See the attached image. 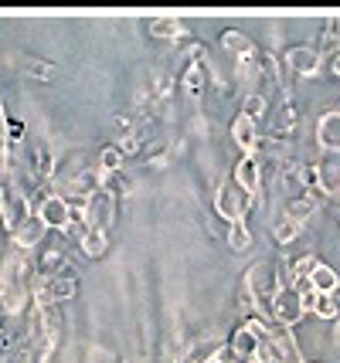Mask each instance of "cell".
<instances>
[{"label": "cell", "mask_w": 340, "mask_h": 363, "mask_svg": "<svg viewBox=\"0 0 340 363\" xmlns=\"http://www.w3.org/2000/svg\"><path fill=\"white\" fill-rule=\"evenodd\" d=\"M235 184H238L245 194L259 187V163H256V160H242L238 170H235Z\"/></svg>", "instance_id": "obj_6"}, {"label": "cell", "mask_w": 340, "mask_h": 363, "mask_svg": "<svg viewBox=\"0 0 340 363\" xmlns=\"http://www.w3.org/2000/svg\"><path fill=\"white\" fill-rule=\"evenodd\" d=\"M235 353H238V357H248V353H256V333H252V330L238 333V340H235Z\"/></svg>", "instance_id": "obj_12"}, {"label": "cell", "mask_w": 340, "mask_h": 363, "mask_svg": "<svg viewBox=\"0 0 340 363\" xmlns=\"http://www.w3.org/2000/svg\"><path fill=\"white\" fill-rule=\"evenodd\" d=\"M153 31L160 34V38H174V34L180 31V21H174V17H163V21H153Z\"/></svg>", "instance_id": "obj_14"}, {"label": "cell", "mask_w": 340, "mask_h": 363, "mask_svg": "<svg viewBox=\"0 0 340 363\" xmlns=\"http://www.w3.org/2000/svg\"><path fill=\"white\" fill-rule=\"evenodd\" d=\"M317 140H320L324 150L340 153V112H330V116L320 119V126H317Z\"/></svg>", "instance_id": "obj_3"}, {"label": "cell", "mask_w": 340, "mask_h": 363, "mask_svg": "<svg viewBox=\"0 0 340 363\" xmlns=\"http://www.w3.org/2000/svg\"><path fill=\"white\" fill-rule=\"evenodd\" d=\"M296 235H300V224L290 221V218H286L283 224H275V241H279V245H286V241H292Z\"/></svg>", "instance_id": "obj_13"}, {"label": "cell", "mask_w": 340, "mask_h": 363, "mask_svg": "<svg viewBox=\"0 0 340 363\" xmlns=\"http://www.w3.org/2000/svg\"><path fill=\"white\" fill-rule=\"evenodd\" d=\"M317 272V262H313V255H303L300 262H296V275H313Z\"/></svg>", "instance_id": "obj_16"}, {"label": "cell", "mask_w": 340, "mask_h": 363, "mask_svg": "<svg viewBox=\"0 0 340 363\" xmlns=\"http://www.w3.org/2000/svg\"><path fill=\"white\" fill-rule=\"evenodd\" d=\"M208 363H221V360H208Z\"/></svg>", "instance_id": "obj_18"}, {"label": "cell", "mask_w": 340, "mask_h": 363, "mask_svg": "<svg viewBox=\"0 0 340 363\" xmlns=\"http://www.w3.org/2000/svg\"><path fill=\"white\" fill-rule=\"evenodd\" d=\"M290 68L296 75H317L320 68V55L313 48H292L290 51Z\"/></svg>", "instance_id": "obj_4"}, {"label": "cell", "mask_w": 340, "mask_h": 363, "mask_svg": "<svg viewBox=\"0 0 340 363\" xmlns=\"http://www.w3.org/2000/svg\"><path fill=\"white\" fill-rule=\"evenodd\" d=\"M334 65H337V75H340V55H337V62H334Z\"/></svg>", "instance_id": "obj_17"}, {"label": "cell", "mask_w": 340, "mask_h": 363, "mask_svg": "<svg viewBox=\"0 0 340 363\" xmlns=\"http://www.w3.org/2000/svg\"><path fill=\"white\" fill-rule=\"evenodd\" d=\"M221 45H225L228 51H235L238 58H252V55H256V48H252V41H248L245 34H238V31H225V38H221Z\"/></svg>", "instance_id": "obj_7"}, {"label": "cell", "mask_w": 340, "mask_h": 363, "mask_svg": "<svg viewBox=\"0 0 340 363\" xmlns=\"http://www.w3.org/2000/svg\"><path fill=\"white\" fill-rule=\"evenodd\" d=\"M235 143L242 146V150H252L256 146V123L248 119V116H238V123H235Z\"/></svg>", "instance_id": "obj_8"}, {"label": "cell", "mask_w": 340, "mask_h": 363, "mask_svg": "<svg viewBox=\"0 0 340 363\" xmlns=\"http://www.w3.org/2000/svg\"><path fill=\"white\" fill-rule=\"evenodd\" d=\"M262 112H265V102H262L259 95H248V99H245V116H248V119L256 123Z\"/></svg>", "instance_id": "obj_15"}, {"label": "cell", "mask_w": 340, "mask_h": 363, "mask_svg": "<svg viewBox=\"0 0 340 363\" xmlns=\"http://www.w3.org/2000/svg\"><path fill=\"white\" fill-rule=\"evenodd\" d=\"M320 184H324L327 190L340 194V167H320Z\"/></svg>", "instance_id": "obj_11"}, {"label": "cell", "mask_w": 340, "mask_h": 363, "mask_svg": "<svg viewBox=\"0 0 340 363\" xmlns=\"http://www.w3.org/2000/svg\"><path fill=\"white\" fill-rule=\"evenodd\" d=\"M228 245H231L235 252H245V248L252 245V231H248V228H245L242 221L231 224V231H228Z\"/></svg>", "instance_id": "obj_9"}, {"label": "cell", "mask_w": 340, "mask_h": 363, "mask_svg": "<svg viewBox=\"0 0 340 363\" xmlns=\"http://www.w3.org/2000/svg\"><path fill=\"white\" fill-rule=\"evenodd\" d=\"M313 313H317V316H324V319H334L337 316V299L320 292V299H317V306H313Z\"/></svg>", "instance_id": "obj_10"}, {"label": "cell", "mask_w": 340, "mask_h": 363, "mask_svg": "<svg viewBox=\"0 0 340 363\" xmlns=\"http://www.w3.org/2000/svg\"><path fill=\"white\" fill-rule=\"evenodd\" d=\"M218 211L225 214L228 221H242L245 214V190L238 184H225V187L218 190Z\"/></svg>", "instance_id": "obj_2"}, {"label": "cell", "mask_w": 340, "mask_h": 363, "mask_svg": "<svg viewBox=\"0 0 340 363\" xmlns=\"http://www.w3.org/2000/svg\"><path fill=\"white\" fill-rule=\"evenodd\" d=\"M309 285L317 289V292H324V296H334L340 289V279L334 269H327V265H317V272L309 275Z\"/></svg>", "instance_id": "obj_5"}, {"label": "cell", "mask_w": 340, "mask_h": 363, "mask_svg": "<svg viewBox=\"0 0 340 363\" xmlns=\"http://www.w3.org/2000/svg\"><path fill=\"white\" fill-rule=\"evenodd\" d=\"M273 306H275V316H279V323L292 326V323L300 319V313H303V292H296V289H279Z\"/></svg>", "instance_id": "obj_1"}]
</instances>
